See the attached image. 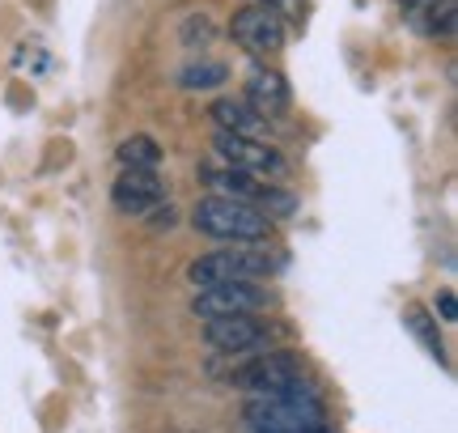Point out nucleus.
<instances>
[{"mask_svg":"<svg viewBox=\"0 0 458 433\" xmlns=\"http://www.w3.org/2000/svg\"><path fill=\"white\" fill-rule=\"evenodd\" d=\"M433 306H437V315H442L445 323H454V318H458V298H454V289H437Z\"/></svg>","mask_w":458,"mask_h":433,"instance_id":"f3484780","label":"nucleus"},{"mask_svg":"<svg viewBox=\"0 0 458 433\" xmlns=\"http://www.w3.org/2000/svg\"><path fill=\"white\" fill-rule=\"evenodd\" d=\"M213 119H216V132L250 136V140H263V136H267V119H259L246 102H238V98H216L213 102Z\"/></svg>","mask_w":458,"mask_h":433,"instance_id":"9b49d317","label":"nucleus"},{"mask_svg":"<svg viewBox=\"0 0 458 433\" xmlns=\"http://www.w3.org/2000/svg\"><path fill=\"white\" fill-rule=\"evenodd\" d=\"M229 383L242 386L250 400H318V386L306 374V361L289 349L255 352L229 374Z\"/></svg>","mask_w":458,"mask_h":433,"instance_id":"f257e3e1","label":"nucleus"},{"mask_svg":"<svg viewBox=\"0 0 458 433\" xmlns=\"http://www.w3.org/2000/svg\"><path fill=\"white\" fill-rule=\"evenodd\" d=\"M165 200V179L157 170H123L111 183V204L128 216H145L162 208Z\"/></svg>","mask_w":458,"mask_h":433,"instance_id":"1a4fd4ad","label":"nucleus"},{"mask_svg":"<svg viewBox=\"0 0 458 433\" xmlns=\"http://www.w3.org/2000/svg\"><path fill=\"white\" fill-rule=\"evenodd\" d=\"M229 34H233V43L246 47L250 55H276V51L289 43V26H284L272 9H263V4L238 9L233 21H229Z\"/></svg>","mask_w":458,"mask_h":433,"instance_id":"6e6552de","label":"nucleus"},{"mask_svg":"<svg viewBox=\"0 0 458 433\" xmlns=\"http://www.w3.org/2000/svg\"><path fill=\"white\" fill-rule=\"evenodd\" d=\"M454 0H428V26L425 30L437 38V43H454Z\"/></svg>","mask_w":458,"mask_h":433,"instance_id":"2eb2a0df","label":"nucleus"},{"mask_svg":"<svg viewBox=\"0 0 458 433\" xmlns=\"http://www.w3.org/2000/svg\"><path fill=\"white\" fill-rule=\"evenodd\" d=\"M250 433H318L327 429L323 400H250L242 408Z\"/></svg>","mask_w":458,"mask_h":433,"instance_id":"20e7f679","label":"nucleus"},{"mask_svg":"<svg viewBox=\"0 0 458 433\" xmlns=\"http://www.w3.org/2000/svg\"><path fill=\"white\" fill-rule=\"evenodd\" d=\"M280 327L267 323L263 315H233V318H208L204 323V344L213 352H225V357H238V352H267L276 344Z\"/></svg>","mask_w":458,"mask_h":433,"instance_id":"0eeeda50","label":"nucleus"},{"mask_svg":"<svg viewBox=\"0 0 458 433\" xmlns=\"http://www.w3.org/2000/svg\"><path fill=\"white\" fill-rule=\"evenodd\" d=\"M263 9H272V13L289 26V21H301V17L310 13V0H259Z\"/></svg>","mask_w":458,"mask_h":433,"instance_id":"dca6fc26","label":"nucleus"},{"mask_svg":"<svg viewBox=\"0 0 458 433\" xmlns=\"http://www.w3.org/2000/svg\"><path fill=\"white\" fill-rule=\"evenodd\" d=\"M213 149L229 170H242V174L259 179V183H280V179L289 174V162H284V153H280L272 140H250V136L216 132Z\"/></svg>","mask_w":458,"mask_h":433,"instance_id":"39448f33","label":"nucleus"},{"mask_svg":"<svg viewBox=\"0 0 458 433\" xmlns=\"http://www.w3.org/2000/svg\"><path fill=\"white\" fill-rule=\"evenodd\" d=\"M272 289L255 281H225V284H208V289H196L191 298V315L196 318H233V315H263L272 306Z\"/></svg>","mask_w":458,"mask_h":433,"instance_id":"423d86ee","label":"nucleus"},{"mask_svg":"<svg viewBox=\"0 0 458 433\" xmlns=\"http://www.w3.org/2000/svg\"><path fill=\"white\" fill-rule=\"evenodd\" d=\"M191 225H196L204 238H216V242H267L272 233V221L246 200H233V196H199L191 204Z\"/></svg>","mask_w":458,"mask_h":433,"instance_id":"7ed1b4c3","label":"nucleus"},{"mask_svg":"<svg viewBox=\"0 0 458 433\" xmlns=\"http://www.w3.org/2000/svg\"><path fill=\"white\" fill-rule=\"evenodd\" d=\"M242 102L259 119H267V115H284V111H289V102H293V94H289V81L280 77L276 68H263L259 64L250 77H246Z\"/></svg>","mask_w":458,"mask_h":433,"instance_id":"9d476101","label":"nucleus"},{"mask_svg":"<svg viewBox=\"0 0 458 433\" xmlns=\"http://www.w3.org/2000/svg\"><path fill=\"white\" fill-rule=\"evenodd\" d=\"M114 157H119V166L123 170H157V162H162V145H157L148 132H136V136H128V140H119Z\"/></svg>","mask_w":458,"mask_h":433,"instance_id":"f8f14e48","label":"nucleus"},{"mask_svg":"<svg viewBox=\"0 0 458 433\" xmlns=\"http://www.w3.org/2000/svg\"><path fill=\"white\" fill-rule=\"evenodd\" d=\"M229 81V68L221 60H208V64H191L179 72V85L182 89H213V85H225Z\"/></svg>","mask_w":458,"mask_h":433,"instance_id":"4468645a","label":"nucleus"},{"mask_svg":"<svg viewBox=\"0 0 458 433\" xmlns=\"http://www.w3.org/2000/svg\"><path fill=\"white\" fill-rule=\"evenodd\" d=\"M284 267V255L272 250L267 242H242V247H221L208 250V255H196L187 264V281L196 289H208V284H225V281H267Z\"/></svg>","mask_w":458,"mask_h":433,"instance_id":"f03ea898","label":"nucleus"},{"mask_svg":"<svg viewBox=\"0 0 458 433\" xmlns=\"http://www.w3.org/2000/svg\"><path fill=\"white\" fill-rule=\"evenodd\" d=\"M403 323H408L411 332H416V340H420V344H425V349L433 352V357H437V361L445 366L442 335H437V323H433V315H428L425 306H416V301H408V306H403Z\"/></svg>","mask_w":458,"mask_h":433,"instance_id":"ddd939ff","label":"nucleus"},{"mask_svg":"<svg viewBox=\"0 0 458 433\" xmlns=\"http://www.w3.org/2000/svg\"><path fill=\"white\" fill-rule=\"evenodd\" d=\"M394 4H403V9H420V4H428V0H394Z\"/></svg>","mask_w":458,"mask_h":433,"instance_id":"a211bd4d","label":"nucleus"}]
</instances>
